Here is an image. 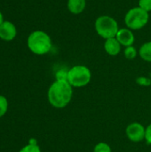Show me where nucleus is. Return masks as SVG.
<instances>
[{
  "mask_svg": "<svg viewBox=\"0 0 151 152\" xmlns=\"http://www.w3.org/2000/svg\"><path fill=\"white\" fill-rule=\"evenodd\" d=\"M73 97V87L68 81H54L49 87L47 98L49 103L57 109L67 107Z\"/></svg>",
  "mask_w": 151,
  "mask_h": 152,
  "instance_id": "f257e3e1",
  "label": "nucleus"
},
{
  "mask_svg": "<svg viewBox=\"0 0 151 152\" xmlns=\"http://www.w3.org/2000/svg\"><path fill=\"white\" fill-rule=\"evenodd\" d=\"M52 45L50 36L42 30H36L28 37V47L35 54L44 55L48 53L52 49Z\"/></svg>",
  "mask_w": 151,
  "mask_h": 152,
  "instance_id": "f03ea898",
  "label": "nucleus"
},
{
  "mask_svg": "<svg viewBox=\"0 0 151 152\" xmlns=\"http://www.w3.org/2000/svg\"><path fill=\"white\" fill-rule=\"evenodd\" d=\"M119 28L117 20L109 15H101L94 21V29L96 33L105 40L116 37Z\"/></svg>",
  "mask_w": 151,
  "mask_h": 152,
  "instance_id": "7ed1b4c3",
  "label": "nucleus"
},
{
  "mask_svg": "<svg viewBox=\"0 0 151 152\" xmlns=\"http://www.w3.org/2000/svg\"><path fill=\"white\" fill-rule=\"evenodd\" d=\"M150 20V13L139 6L128 10L125 15V23L126 28L133 30L143 28Z\"/></svg>",
  "mask_w": 151,
  "mask_h": 152,
  "instance_id": "20e7f679",
  "label": "nucleus"
},
{
  "mask_svg": "<svg viewBox=\"0 0 151 152\" xmlns=\"http://www.w3.org/2000/svg\"><path fill=\"white\" fill-rule=\"evenodd\" d=\"M92 79L90 69L85 65H76L69 69L68 82L72 87H84L87 86Z\"/></svg>",
  "mask_w": 151,
  "mask_h": 152,
  "instance_id": "39448f33",
  "label": "nucleus"
},
{
  "mask_svg": "<svg viewBox=\"0 0 151 152\" xmlns=\"http://www.w3.org/2000/svg\"><path fill=\"white\" fill-rule=\"evenodd\" d=\"M146 127L139 122H133L129 124L125 129L127 138L133 142H140L145 140Z\"/></svg>",
  "mask_w": 151,
  "mask_h": 152,
  "instance_id": "423d86ee",
  "label": "nucleus"
},
{
  "mask_svg": "<svg viewBox=\"0 0 151 152\" xmlns=\"http://www.w3.org/2000/svg\"><path fill=\"white\" fill-rule=\"evenodd\" d=\"M116 38L118 40V42L124 47L133 45V44L135 42V36H134L133 30L128 28H119V30L116 36Z\"/></svg>",
  "mask_w": 151,
  "mask_h": 152,
  "instance_id": "0eeeda50",
  "label": "nucleus"
},
{
  "mask_svg": "<svg viewBox=\"0 0 151 152\" xmlns=\"http://www.w3.org/2000/svg\"><path fill=\"white\" fill-rule=\"evenodd\" d=\"M17 34V30L15 26L7 20H4L0 25V38L4 41L12 40Z\"/></svg>",
  "mask_w": 151,
  "mask_h": 152,
  "instance_id": "6e6552de",
  "label": "nucleus"
},
{
  "mask_svg": "<svg viewBox=\"0 0 151 152\" xmlns=\"http://www.w3.org/2000/svg\"><path fill=\"white\" fill-rule=\"evenodd\" d=\"M104 50L110 56H117L121 53L122 45L116 37L106 39L104 42Z\"/></svg>",
  "mask_w": 151,
  "mask_h": 152,
  "instance_id": "1a4fd4ad",
  "label": "nucleus"
},
{
  "mask_svg": "<svg viewBox=\"0 0 151 152\" xmlns=\"http://www.w3.org/2000/svg\"><path fill=\"white\" fill-rule=\"evenodd\" d=\"M87 0H68L67 7L70 13L77 15L82 13L86 8Z\"/></svg>",
  "mask_w": 151,
  "mask_h": 152,
  "instance_id": "9d476101",
  "label": "nucleus"
},
{
  "mask_svg": "<svg viewBox=\"0 0 151 152\" xmlns=\"http://www.w3.org/2000/svg\"><path fill=\"white\" fill-rule=\"evenodd\" d=\"M139 56L145 61L151 62V41L145 42L139 49Z\"/></svg>",
  "mask_w": 151,
  "mask_h": 152,
  "instance_id": "9b49d317",
  "label": "nucleus"
},
{
  "mask_svg": "<svg viewBox=\"0 0 151 152\" xmlns=\"http://www.w3.org/2000/svg\"><path fill=\"white\" fill-rule=\"evenodd\" d=\"M138 54H139V51H137V49L133 45L125 47L124 55L127 60H133L137 57Z\"/></svg>",
  "mask_w": 151,
  "mask_h": 152,
  "instance_id": "f8f14e48",
  "label": "nucleus"
},
{
  "mask_svg": "<svg viewBox=\"0 0 151 152\" xmlns=\"http://www.w3.org/2000/svg\"><path fill=\"white\" fill-rule=\"evenodd\" d=\"M93 152H112L110 146L106 142H99L97 143L94 148Z\"/></svg>",
  "mask_w": 151,
  "mask_h": 152,
  "instance_id": "ddd939ff",
  "label": "nucleus"
},
{
  "mask_svg": "<svg viewBox=\"0 0 151 152\" xmlns=\"http://www.w3.org/2000/svg\"><path fill=\"white\" fill-rule=\"evenodd\" d=\"M7 109H8L7 99L4 96L0 95V118L4 116V114L7 111Z\"/></svg>",
  "mask_w": 151,
  "mask_h": 152,
  "instance_id": "4468645a",
  "label": "nucleus"
},
{
  "mask_svg": "<svg viewBox=\"0 0 151 152\" xmlns=\"http://www.w3.org/2000/svg\"><path fill=\"white\" fill-rule=\"evenodd\" d=\"M68 72H69V70L64 69H59L55 74L56 80H58V81H68Z\"/></svg>",
  "mask_w": 151,
  "mask_h": 152,
  "instance_id": "2eb2a0df",
  "label": "nucleus"
},
{
  "mask_svg": "<svg viewBox=\"0 0 151 152\" xmlns=\"http://www.w3.org/2000/svg\"><path fill=\"white\" fill-rule=\"evenodd\" d=\"M20 152H41V150L37 144H31L28 143L27 146L23 147Z\"/></svg>",
  "mask_w": 151,
  "mask_h": 152,
  "instance_id": "dca6fc26",
  "label": "nucleus"
},
{
  "mask_svg": "<svg viewBox=\"0 0 151 152\" xmlns=\"http://www.w3.org/2000/svg\"><path fill=\"white\" fill-rule=\"evenodd\" d=\"M138 6L150 13L151 12V0H139Z\"/></svg>",
  "mask_w": 151,
  "mask_h": 152,
  "instance_id": "f3484780",
  "label": "nucleus"
},
{
  "mask_svg": "<svg viewBox=\"0 0 151 152\" xmlns=\"http://www.w3.org/2000/svg\"><path fill=\"white\" fill-rule=\"evenodd\" d=\"M136 83L142 86H150L151 85V79L146 77H139L136 78Z\"/></svg>",
  "mask_w": 151,
  "mask_h": 152,
  "instance_id": "a211bd4d",
  "label": "nucleus"
},
{
  "mask_svg": "<svg viewBox=\"0 0 151 152\" xmlns=\"http://www.w3.org/2000/svg\"><path fill=\"white\" fill-rule=\"evenodd\" d=\"M145 141L148 144L151 145V124H150L146 127V133H145Z\"/></svg>",
  "mask_w": 151,
  "mask_h": 152,
  "instance_id": "6ab92c4d",
  "label": "nucleus"
},
{
  "mask_svg": "<svg viewBox=\"0 0 151 152\" xmlns=\"http://www.w3.org/2000/svg\"><path fill=\"white\" fill-rule=\"evenodd\" d=\"M3 21H4V20H3V15H2V13H1V12H0V25L3 23Z\"/></svg>",
  "mask_w": 151,
  "mask_h": 152,
  "instance_id": "aec40b11",
  "label": "nucleus"
}]
</instances>
